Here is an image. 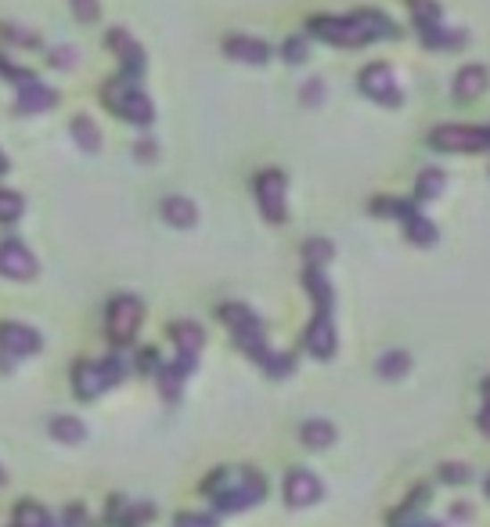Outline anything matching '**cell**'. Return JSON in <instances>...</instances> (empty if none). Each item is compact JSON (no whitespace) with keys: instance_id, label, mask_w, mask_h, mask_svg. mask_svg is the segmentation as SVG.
<instances>
[{"instance_id":"obj_1","label":"cell","mask_w":490,"mask_h":527,"mask_svg":"<svg viewBox=\"0 0 490 527\" xmlns=\"http://www.w3.org/2000/svg\"><path fill=\"white\" fill-rule=\"evenodd\" d=\"M203 491L217 502V509H224V513H242V509L263 502L267 481H263V473H256V470H249V466H224V470H217V473L206 477Z\"/></svg>"},{"instance_id":"obj_2","label":"cell","mask_w":490,"mask_h":527,"mask_svg":"<svg viewBox=\"0 0 490 527\" xmlns=\"http://www.w3.org/2000/svg\"><path fill=\"white\" fill-rule=\"evenodd\" d=\"M311 33L325 44H346V47H357V44H368L375 37H394V22L378 12H357L350 19H311Z\"/></svg>"},{"instance_id":"obj_3","label":"cell","mask_w":490,"mask_h":527,"mask_svg":"<svg viewBox=\"0 0 490 527\" xmlns=\"http://www.w3.org/2000/svg\"><path fill=\"white\" fill-rule=\"evenodd\" d=\"M220 318L235 332V339H238V347L245 350V355L263 365V358L270 355V347H267V329H263L260 314H253L245 304H224L220 307Z\"/></svg>"},{"instance_id":"obj_4","label":"cell","mask_w":490,"mask_h":527,"mask_svg":"<svg viewBox=\"0 0 490 527\" xmlns=\"http://www.w3.org/2000/svg\"><path fill=\"white\" fill-rule=\"evenodd\" d=\"M105 102L127 120V123H137V127H148L152 123V102L145 98V91H137V87L130 79H112L105 87Z\"/></svg>"},{"instance_id":"obj_5","label":"cell","mask_w":490,"mask_h":527,"mask_svg":"<svg viewBox=\"0 0 490 527\" xmlns=\"http://www.w3.org/2000/svg\"><path fill=\"white\" fill-rule=\"evenodd\" d=\"M123 380V362L120 358H105V362H90V365H79L76 376H72V387L83 401L105 394L109 387H116Z\"/></svg>"},{"instance_id":"obj_6","label":"cell","mask_w":490,"mask_h":527,"mask_svg":"<svg viewBox=\"0 0 490 527\" xmlns=\"http://www.w3.org/2000/svg\"><path fill=\"white\" fill-rule=\"evenodd\" d=\"M141 300L137 297H130V293H123V297H116L112 304H109V336H112V343L116 347H127L134 336H137V329H141Z\"/></svg>"},{"instance_id":"obj_7","label":"cell","mask_w":490,"mask_h":527,"mask_svg":"<svg viewBox=\"0 0 490 527\" xmlns=\"http://www.w3.org/2000/svg\"><path fill=\"white\" fill-rule=\"evenodd\" d=\"M429 145L433 148H444V152H479V148H490V130L444 123V127H436L429 134Z\"/></svg>"},{"instance_id":"obj_8","label":"cell","mask_w":490,"mask_h":527,"mask_svg":"<svg viewBox=\"0 0 490 527\" xmlns=\"http://www.w3.org/2000/svg\"><path fill=\"white\" fill-rule=\"evenodd\" d=\"M40 350V332L22 325V322H4L0 325V358H4V365H15L29 355H37Z\"/></svg>"},{"instance_id":"obj_9","label":"cell","mask_w":490,"mask_h":527,"mask_svg":"<svg viewBox=\"0 0 490 527\" xmlns=\"http://www.w3.org/2000/svg\"><path fill=\"white\" fill-rule=\"evenodd\" d=\"M256 199H260V210L270 224H281L285 221V173L281 170H263L256 178Z\"/></svg>"},{"instance_id":"obj_10","label":"cell","mask_w":490,"mask_h":527,"mask_svg":"<svg viewBox=\"0 0 490 527\" xmlns=\"http://www.w3.org/2000/svg\"><path fill=\"white\" fill-rule=\"evenodd\" d=\"M361 91H364L368 98H375L378 105H389V109L401 105L397 79H394V72H389V65H382V62H375V65H368V69L361 72Z\"/></svg>"},{"instance_id":"obj_11","label":"cell","mask_w":490,"mask_h":527,"mask_svg":"<svg viewBox=\"0 0 490 527\" xmlns=\"http://www.w3.org/2000/svg\"><path fill=\"white\" fill-rule=\"evenodd\" d=\"M0 275L8 279H33L37 275V256L19 238L0 242Z\"/></svg>"},{"instance_id":"obj_12","label":"cell","mask_w":490,"mask_h":527,"mask_svg":"<svg viewBox=\"0 0 490 527\" xmlns=\"http://www.w3.org/2000/svg\"><path fill=\"white\" fill-rule=\"evenodd\" d=\"M321 495H325V488H321V481H318L311 470H292V473L285 477V502H288L292 509L314 506Z\"/></svg>"},{"instance_id":"obj_13","label":"cell","mask_w":490,"mask_h":527,"mask_svg":"<svg viewBox=\"0 0 490 527\" xmlns=\"http://www.w3.org/2000/svg\"><path fill=\"white\" fill-rule=\"evenodd\" d=\"M307 350L314 358L328 362L336 355V325H332V314L328 311H318L311 329H307Z\"/></svg>"},{"instance_id":"obj_14","label":"cell","mask_w":490,"mask_h":527,"mask_svg":"<svg viewBox=\"0 0 490 527\" xmlns=\"http://www.w3.org/2000/svg\"><path fill=\"white\" fill-rule=\"evenodd\" d=\"M54 102H58V95L51 91L47 83H40V79H29V83H22V87H19V102H15V113H19V116H37V113H47Z\"/></svg>"},{"instance_id":"obj_15","label":"cell","mask_w":490,"mask_h":527,"mask_svg":"<svg viewBox=\"0 0 490 527\" xmlns=\"http://www.w3.org/2000/svg\"><path fill=\"white\" fill-rule=\"evenodd\" d=\"M109 44L120 51V62H123V79H137L141 72H145V54H141V47L123 33V29H112L109 33Z\"/></svg>"},{"instance_id":"obj_16","label":"cell","mask_w":490,"mask_h":527,"mask_svg":"<svg viewBox=\"0 0 490 527\" xmlns=\"http://www.w3.org/2000/svg\"><path fill=\"white\" fill-rule=\"evenodd\" d=\"M224 51L235 58V62H245V65H263L270 58V47L256 37H228L224 40Z\"/></svg>"},{"instance_id":"obj_17","label":"cell","mask_w":490,"mask_h":527,"mask_svg":"<svg viewBox=\"0 0 490 527\" xmlns=\"http://www.w3.org/2000/svg\"><path fill=\"white\" fill-rule=\"evenodd\" d=\"M162 217L173 228H195V221H199V210H195V203L184 199V196H166L162 199Z\"/></svg>"},{"instance_id":"obj_18","label":"cell","mask_w":490,"mask_h":527,"mask_svg":"<svg viewBox=\"0 0 490 527\" xmlns=\"http://www.w3.org/2000/svg\"><path fill=\"white\" fill-rule=\"evenodd\" d=\"M486 79H490V76H486L483 65H465V69L458 72V79H454V95L465 98V102H469V98H479V95L486 91Z\"/></svg>"},{"instance_id":"obj_19","label":"cell","mask_w":490,"mask_h":527,"mask_svg":"<svg viewBox=\"0 0 490 527\" xmlns=\"http://www.w3.org/2000/svg\"><path fill=\"white\" fill-rule=\"evenodd\" d=\"M170 332H173V339H177V347H180L184 358H195V355L203 350V343H206L203 325H195V322H177Z\"/></svg>"},{"instance_id":"obj_20","label":"cell","mask_w":490,"mask_h":527,"mask_svg":"<svg viewBox=\"0 0 490 527\" xmlns=\"http://www.w3.org/2000/svg\"><path fill=\"white\" fill-rule=\"evenodd\" d=\"M401 217H404V231H408V238H411V242H419V246L436 242V228H433L426 217H419V210H415L411 203H404Z\"/></svg>"},{"instance_id":"obj_21","label":"cell","mask_w":490,"mask_h":527,"mask_svg":"<svg viewBox=\"0 0 490 527\" xmlns=\"http://www.w3.org/2000/svg\"><path fill=\"white\" fill-rule=\"evenodd\" d=\"M300 437H303L307 448H328L336 441V426L328 419H307L303 430H300Z\"/></svg>"},{"instance_id":"obj_22","label":"cell","mask_w":490,"mask_h":527,"mask_svg":"<svg viewBox=\"0 0 490 527\" xmlns=\"http://www.w3.org/2000/svg\"><path fill=\"white\" fill-rule=\"evenodd\" d=\"M51 437H54V441H62V445H79L87 437V426L76 415H54L51 419Z\"/></svg>"},{"instance_id":"obj_23","label":"cell","mask_w":490,"mask_h":527,"mask_svg":"<svg viewBox=\"0 0 490 527\" xmlns=\"http://www.w3.org/2000/svg\"><path fill=\"white\" fill-rule=\"evenodd\" d=\"M303 282H307V293L314 297L318 311H328V314H332V286H328V279L321 275V268H311V272L303 275Z\"/></svg>"},{"instance_id":"obj_24","label":"cell","mask_w":490,"mask_h":527,"mask_svg":"<svg viewBox=\"0 0 490 527\" xmlns=\"http://www.w3.org/2000/svg\"><path fill=\"white\" fill-rule=\"evenodd\" d=\"M408 369H411V358L404 355V350H386V355L378 358V376L382 380H401Z\"/></svg>"},{"instance_id":"obj_25","label":"cell","mask_w":490,"mask_h":527,"mask_svg":"<svg viewBox=\"0 0 490 527\" xmlns=\"http://www.w3.org/2000/svg\"><path fill=\"white\" fill-rule=\"evenodd\" d=\"M15 527H54V520L47 516L44 506H37V502H19V509H15Z\"/></svg>"},{"instance_id":"obj_26","label":"cell","mask_w":490,"mask_h":527,"mask_svg":"<svg viewBox=\"0 0 490 527\" xmlns=\"http://www.w3.org/2000/svg\"><path fill=\"white\" fill-rule=\"evenodd\" d=\"M69 130H72L76 145H79V148H87V152H97V145H102V134H97L94 120H87V116H76Z\"/></svg>"},{"instance_id":"obj_27","label":"cell","mask_w":490,"mask_h":527,"mask_svg":"<svg viewBox=\"0 0 490 527\" xmlns=\"http://www.w3.org/2000/svg\"><path fill=\"white\" fill-rule=\"evenodd\" d=\"M408 8H411V19H415L419 33H426V29L440 26V8L433 4V0H408Z\"/></svg>"},{"instance_id":"obj_28","label":"cell","mask_w":490,"mask_h":527,"mask_svg":"<svg viewBox=\"0 0 490 527\" xmlns=\"http://www.w3.org/2000/svg\"><path fill=\"white\" fill-rule=\"evenodd\" d=\"M440 192H444V173L440 170H426L419 178V188H415V203H433Z\"/></svg>"},{"instance_id":"obj_29","label":"cell","mask_w":490,"mask_h":527,"mask_svg":"<svg viewBox=\"0 0 490 527\" xmlns=\"http://www.w3.org/2000/svg\"><path fill=\"white\" fill-rule=\"evenodd\" d=\"M22 210H26L22 196H15V192H0V224H15V221L22 217Z\"/></svg>"},{"instance_id":"obj_30","label":"cell","mask_w":490,"mask_h":527,"mask_svg":"<svg viewBox=\"0 0 490 527\" xmlns=\"http://www.w3.org/2000/svg\"><path fill=\"white\" fill-rule=\"evenodd\" d=\"M303 253H307V260H311V268H321V264H328L332 260V242L328 238H311L307 246H303Z\"/></svg>"},{"instance_id":"obj_31","label":"cell","mask_w":490,"mask_h":527,"mask_svg":"<svg viewBox=\"0 0 490 527\" xmlns=\"http://www.w3.org/2000/svg\"><path fill=\"white\" fill-rule=\"evenodd\" d=\"M263 369H267L274 380H285L292 369H296V362H292V355H274V350H270V355L263 358Z\"/></svg>"},{"instance_id":"obj_32","label":"cell","mask_w":490,"mask_h":527,"mask_svg":"<svg viewBox=\"0 0 490 527\" xmlns=\"http://www.w3.org/2000/svg\"><path fill=\"white\" fill-rule=\"evenodd\" d=\"M422 40H426L429 47H454V44H461L465 37H461V33H444V26H433V29L422 33Z\"/></svg>"},{"instance_id":"obj_33","label":"cell","mask_w":490,"mask_h":527,"mask_svg":"<svg viewBox=\"0 0 490 527\" xmlns=\"http://www.w3.org/2000/svg\"><path fill=\"white\" fill-rule=\"evenodd\" d=\"M300 102L303 105H321L325 102V83L321 79H307L303 91H300Z\"/></svg>"},{"instance_id":"obj_34","label":"cell","mask_w":490,"mask_h":527,"mask_svg":"<svg viewBox=\"0 0 490 527\" xmlns=\"http://www.w3.org/2000/svg\"><path fill=\"white\" fill-rule=\"evenodd\" d=\"M281 54H285V62H292V65H300V62H307V44H303L300 37H292V40H285Z\"/></svg>"},{"instance_id":"obj_35","label":"cell","mask_w":490,"mask_h":527,"mask_svg":"<svg viewBox=\"0 0 490 527\" xmlns=\"http://www.w3.org/2000/svg\"><path fill=\"white\" fill-rule=\"evenodd\" d=\"M173 527H217L213 516H203V513H180L173 520Z\"/></svg>"},{"instance_id":"obj_36","label":"cell","mask_w":490,"mask_h":527,"mask_svg":"<svg viewBox=\"0 0 490 527\" xmlns=\"http://www.w3.org/2000/svg\"><path fill=\"white\" fill-rule=\"evenodd\" d=\"M440 477H444L447 484H465V481H469V466H458V463H447V466L440 470Z\"/></svg>"},{"instance_id":"obj_37","label":"cell","mask_w":490,"mask_h":527,"mask_svg":"<svg viewBox=\"0 0 490 527\" xmlns=\"http://www.w3.org/2000/svg\"><path fill=\"white\" fill-rule=\"evenodd\" d=\"M72 12H76V19L94 22L97 19V0H72Z\"/></svg>"},{"instance_id":"obj_38","label":"cell","mask_w":490,"mask_h":527,"mask_svg":"<svg viewBox=\"0 0 490 527\" xmlns=\"http://www.w3.org/2000/svg\"><path fill=\"white\" fill-rule=\"evenodd\" d=\"M76 62V51L72 47H58L54 54H51V65H62V69H69Z\"/></svg>"},{"instance_id":"obj_39","label":"cell","mask_w":490,"mask_h":527,"mask_svg":"<svg viewBox=\"0 0 490 527\" xmlns=\"http://www.w3.org/2000/svg\"><path fill=\"white\" fill-rule=\"evenodd\" d=\"M65 523H69V527H90V520L83 516V509H79V506H72V509L65 513Z\"/></svg>"},{"instance_id":"obj_40","label":"cell","mask_w":490,"mask_h":527,"mask_svg":"<svg viewBox=\"0 0 490 527\" xmlns=\"http://www.w3.org/2000/svg\"><path fill=\"white\" fill-rule=\"evenodd\" d=\"M0 33L12 37V40H19V44H37V37H33V33H19V29H12V26H4Z\"/></svg>"},{"instance_id":"obj_41","label":"cell","mask_w":490,"mask_h":527,"mask_svg":"<svg viewBox=\"0 0 490 527\" xmlns=\"http://www.w3.org/2000/svg\"><path fill=\"white\" fill-rule=\"evenodd\" d=\"M134 155H137V159H155V145H152V141H141V145L134 148Z\"/></svg>"},{"instance_id":"obj_42","label":"cell","mask_w":490,"mask_h":527,"mask_svg":"<svg viewBox=\"0 0 490 527\" xmlns=\"http://www.w3.org/2000/svg\"><path fill=\"white\" fill-rule=\"evenodd\" d=\"M479 430L490 437V401H486V405H483V412H479Z\"/></svg>"},{"instance_id":"obj_43","label":"cell","mask_w":490,"mask_h":527,"mask_svg":"<svg viewBox=\"0 0 490 527\" xmlns=\"http://www.w3.org/2000/svg\"><path fill=\"white\" fill-rule=\"evenodd\" d=\"M0 173H8V155L0 152Z\"/></svg>"},{"instance_id":"obj_44","label":"cell","mask_w":490,"mask_h":527,"mask_svg":"<svg viewBox=\"0 0 490 527\" xmlns=\"http://www.w3.org/2000/svg\"><path fill=\"white\" fill-rule=\"evenodd\" d=\"M0 484H4V470H0Z\"/></svg>"},{"instance_id":"obj_45","label":"cell","mask_w":490,"mask_h":527,"mask_svg":"<svg viewBox=\"0 0 490 527\" xmlns=\"http://www.w3.org/2000/svg\"><path fill=\"white\" fill-rule=\"evenodd\" d=\"M486 495H490V481H486Z\"/></svg>"}]
</instances>
